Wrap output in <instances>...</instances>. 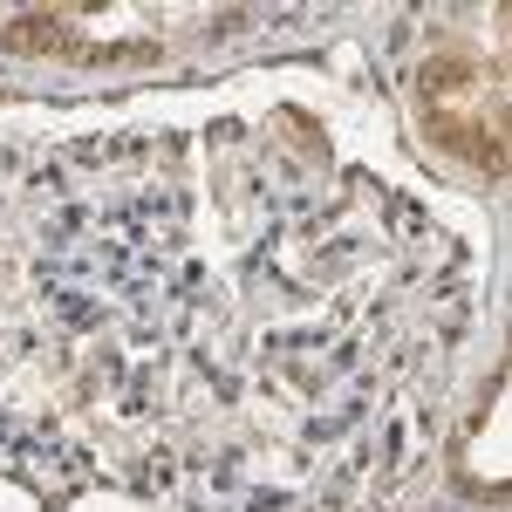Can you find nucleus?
Instances as JSON below:
<instances>
[{
	"label": "nucleus",
	"mask_w": 512,
	"mask_h": 512,
	"mask_svg": "<svg viewBox=\"0 0 512 512\" xmlns=\"http://www.w3.org/2000/svg\"><path fill=\"white\" fill-rule=\"evenodd\" d=\"M417 110L444 151L472 158L478 171H506V76L472 48H444L417 76Z\"/></svg>",
	"instance_id": "nucleus-1"
}]
</instances>
